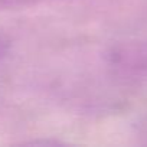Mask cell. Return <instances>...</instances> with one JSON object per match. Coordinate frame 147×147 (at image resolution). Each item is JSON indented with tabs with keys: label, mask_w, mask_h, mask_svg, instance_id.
Returning <instances> with one entry per match:
<instances>
[{
	"label": "cell",
	"mask_w": 147,
	"mask_h": 147,
	"mask_svg": "<svg viewBox=\"0 0 147 147\" xmlns=\"http://www.w3.org/2000/svg\"><path fill=\"white\" fill-rule=\"evenodd\" d=\"M121 58H127L133 65H143V66H147V43H143L140 45L137 49H130L125 53H120Z\"/></svg>",
	"instance_id": "obj_1"
},
{
	"label": "cell",
	"mask_w": 147,
	"mask_h": 147,
	"mask_svg": "<svg viewBox=\"0 0 147 147\" xmlns=\"http://www.w3.org/2000/svg\"><path fill=\"white\" fill-rule=\"evenodd\" d=\"M9 40H7V38L6 36H3V35H0V58H2L6 52H7V49H9Z\"/></svg>",
	"instance_id": "obj_2"
}]
</instances>
